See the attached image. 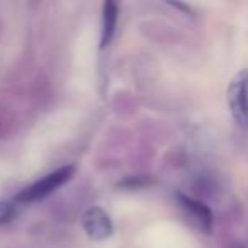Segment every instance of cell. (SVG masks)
<instances>
[{"instance_id":"6da1fadb","label":"cell","mask_w":248,"mask_h":248,"mask_svg":"<svg viewBox=\"0 0 248 248\" xmlns=\"http://www.w3.org/2000/svg\"><path fill=\"white\" fill-rule=\"evenodd\" d=\"M73 169L72 165H66V167H62V169L55 170V172L48 173L45 175L41 180L38 182L31 184L29 187L22 189L21 192L16 196V202H21V204H31V202H36V201H41L45 197H48L49 194L55 192L58 187H62L65 182H68L72 179Z\"/></svg>"},{"instance_id":"7a4b0ae2","label":"cell","mask_w":248,"mask_h":248,"mask_svg":"<svg viewBox=\"0 0 248 248\" xmlns=\"http://www.w3.org/2000/svg\"><path fill=\"white\" fill-rule=\"evenodd\" d=\"M228 106L234 123L248 129V72L241 70L228 87Z\"/></svg>"},{"instance_id":"3957f363","label":"cell","mask_w":248,"mask_h":248,"mask_svg":"<svg viewBox=\"0 0 248 248\" xmlns=\"http://www.w3.org/2000/svg\"><path fill=\"white\" fill-rule=\"evenodd\" d=\"M82 224L85 233L89 234V238H92L95 241L107 240L114 231L112 221H110L109 214L99 206H93L85 211Z\"/></svg>"},{"instance_id":"277c9868","label":"cell","mask_w":248,"mask_h":248,"mask_svg":"<svg viewBox=\"0 0 248 248\" xmlns=\"http://www.w3.org/2000/svg\"><path fill=\"white\" fill-rule=\"evenodd\" d=\"M177 199H179L180 207L187 213V216H190V219H192L201 230L209 233L211 228H213V213H211L209 207H207L206 204L199 202V201L192 199V197L182 196V194H179Z\"/></svg>"},{"instance_id":"5b68a950","label":"cell","mask_w":248,"mask_h":248,"mask_svg":"<svg viewBox=\"0 0 248 248\" xmlns=\"http://www.w3.org/2000/svg\"><path fill=\"white\" fill-rule=\"evenodd\" d=\"M117 24V4L106 2L102 7V34H100V48H106L112 41Z\"/></svg>"},{"instance_id":"8992f818","label":"cell","mask_w":248,"mask_h":248,"mask_svg":"<svg viewBox=\"0 0 248 248\" xmlns=\"http://www.w3.org/2000/svg\"><path fill=\"white\" fill-rule=\"evenodd\" d=\"M17 214V207L16 202L11 201H0V224H5L9 221H12Z\"/></svg>"}]
</instances>
